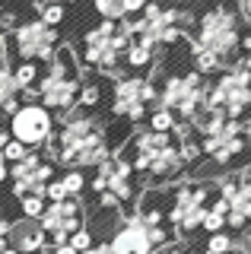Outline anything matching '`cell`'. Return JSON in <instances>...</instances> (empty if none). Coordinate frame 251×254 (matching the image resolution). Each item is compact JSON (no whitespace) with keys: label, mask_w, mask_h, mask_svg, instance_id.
<instances>
[{"label":"cell","mask_w":251,"mask_h":254,"mask_svg":"<svg viewBox=\"0 0 251 254\" xmlns=\"http://www.w3.org/2000/svg\"><path fill=\"white\" fill-rule=\"evenodd\" d=\"M26 210H29V213L35 216V213L42 210V200H35V197H29V200H26Z\"/></svg>","instance_id":"cell-12"},{"label":"cell","mask_w":251,"mask_h":254,"mask_svg":"<svg viewBox=\"0 0 251 254\" xmlns=\"http://www.w3.org/2000/svg\"><path fill=\"white\" fill-rule=\"evenodd\" d=\"M197 67H200V70H213V67H216V54H213V51H203L200 58H197Z\"/></svg>","instance_id":"cell-6"},{"label":"cell","mask_w":251,"mask_h":254,"mask_svg":"<svg viewBox=\"0 0 251 254\" xmlns=\"http://www.w3.org/2000/svg\"><path fill=\"white\" fill-rule=\"evenodd\" d=\"M229 238H226V235H213V242H210V251H213V254H223V251H229Z\"/></svg>","instance_id":"cell-4"},{"label":"cell","mask_w":251,"mask_h":254,"mask_svg":"<svg viewBox=\"0 0 251 254\" xmlns=\"http://www.w3.org/2000/svg\"><path fill=\"white\" fill-rule=\"evenodd\" d=\"M80 185H83V178H80V175H70V178L64 181V188H67V190H80Z\"/></svg>","instance_id":"cell-11"},{"label":"cell","mask_w":251,"mask_h":254,"mask_svg":"<svg viewBox=\"0 0 251 254\" xmlns=\"http://www.w3.org/2000/svg\"><path fill=\"white\" fill-rule=\"evenodd\" d=\"M169 124H172V115H166V111H162V115H156V118H153V127H156V130H166Z\"/></svg>","instance_id":"cell-7"},{"label":"cell","mask_w":251,"mask_h":254,"mask_svg":"<svg viewBox=\"0 0 251 254\" xmlns=\"http://www.w3.org/2000/svg\"><path fill=\"white\" fill-rule=\"evenodd\" d=\"M51 130V115L45 108H22L13 115V137H16V143H42L45 137H48Z\"/></svg>","instance_id":"cell-1"},{"label":"cell","mask_w":251,"mask_h":254,"mask_svg":"<svg viewBox=\"0 0 251 254\" xmlns=\"http://www.w3.org/2000/svg\"><path fill=\"white\" fill-rule=\"evenodd\" d=\"M61 6H48V10H45V22H61Z\"/></svg>","instance_id":"cell-9"},{"label":"cell","mask_w":251,"mask_h":254,"mask_svg":"<svg viewBox=\"0 0 251 254\" xmlns=\"http://www.w3.org/2000/svg\"><path fill=\"white\" fill-rule=\"evenodd\" d=\"M121 6H124V13H130L137 6H143V0H121Z\"/></svg>","instance_id":"cell-13"},{"label":"cell","mask_w":251,"mask_h":254,"mask_svg":"<svg viewBox=\"0 0 251 254\" xmlns=\"http://www.w3.org/2000/svg\"><path fill=\"white\" fill-rule=\"evenodd\" d=\"M48 194H51V200H58V203H61V200H64V194H67V188L58 181V185H51V188H48Z\"/></svg>","instance_id":"cell-8"},{"label":"cell","mask_w":251,"mask_h":254,"mask_svg":"<svg viewBox=\"0 0 251 254\" xmlns=\"http://www.w3.org/2000/svg\"><path fill=\"white\" fill-rule=\"evenodd\" d=\"M3 254H16V251H3Z\"/></svg>","instance_id":"cell-15"},{"label":"cell","mask_w":251,"mask_h":254,"mask_svg":"<svg viewBox=\"0 0 251 254\" xmlns=\"http://www.w3.org/2000/svg\"><path fill=\"white\" fill-rule=\"evenodd\" d=\"M112 251L115 254H150V235H146L143 229L130 226V229H124V232L115 238Z\"/></svg>","instance_id":"cell-2"},{"label":"cell","mask_w":251,"mask_h":254,"mask_svg":"<svg viewBox=\"0 0 251 254\" xmlns=\"http://www.w3.org/2000/svg\"><path fill=\"white\" fill-rule=\"evenodd\" d=\"M6 159H22V143H10L6 146Z\"/></svg>","instance_id":"cell-10"},{"label":"cell","mask_w":251,"mask_h":254,"mask_svg":"<svg viewBox=\"0 0 251 254\" xmlns=\"http://www.w3.org/2000/svg\"><path fill=\"white\" fill-rule=\"evenodd\" d=\"M58 254H76V251H73V248H70V245H64V248H61Z\"/></svg>","instance_id":"cell-14"},{"label":"cell","mask_w":251,"mask_h":254,"mask_svg":"<svg viewBox=\"0 0 251 254\" xmlns=\"http://www.w3.org/2000/svg\"><path fill=\"white\" fill-rule=\"evenodd\" d=\"M32 76H35L32 64H22V67L16 70V83H19V86H26V83H29V79H32Z\"/></svg>","instance_id":"cell-5"},{"label":"cell","mask_w":251,"mask_h":254,"mask_svg":"<svg viewBox=\"0 0 251 254\" xmlns=\"http://www.w3.org/2000/svg\"><path fill=\"white\" fill-rule=\"evenodd\" d=\"M70 248H73V251H86V248H89V232H76L73 238H70Z\"/></svg>","instance_id":"cell-3"}]
</instances>
